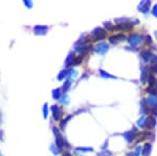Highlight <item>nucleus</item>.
<instances>
[{
	"mask_svg": "<svg viewBox=\"0 0 157 156\" xmlns=\"http://www.w3.org/2000/svg\"><path fill=\"white\" fill-rule=\"evenodd\" d=\"M155 140V131H149V130H139L134 140L132 147H135L137 145L145 144L147 142L153 143Z\"/></svg>",
	"mask_w": 157,
	"mask_h": 156,
	"instance_id": "obj_1",
	"label": "nucleus"
},
{
	"mask_svg": "<svg viewBox=\"0 0 157 156\" xmlns=\"http://www.w3.org/2000/svg\"><path fill=\"white\" fill-rule=\"evenodd\" d=\"M52 132H54L55 135V144L60 148V149H66L69 150L70 149V145L69 143L67 142V139L62 135L61 133L60 128L54 127L52 128Z\"/></svg>",
	"mask_w": 157,
	"mask_h": 156,
	"instance_id": "obj_2",
	"label": "nucleus"
},
{
	"mask_svg": "<svg viewBox=\"0 0 157 156\" xmlns=\"http://www.w3.org/2000/svg\"><path fill=\"white\" fill-rule=\"evenodd\" d=\"M138 132H139L138 128L136 127V126H133L131 130L124 131L123 133H121V134H114V135H121V136L124 138V140L129 145V147H132V145L134 144V140H135V137Z\"/></svg>",
	"mask_w": 157,
	"mask_h": 156,
	"instance_id": "obj_3",
	"label": "nucleus"
},
{
	"mask_svg": "<svg viewBox=\"0 0 157 156\" xmlns=\"http://www.w3.org/2000/svg\"><path fill=\"white\" fill-rule=\"evenodd\" d=\"M127 42L130 47L137 48L138 46H140L145 42V36H143L139 32H133V34H130L127 37Z\"/></svg>",
	"mask_w": 157,
	"mask_h": 156,
	"instance_id": "obj_4",
	"label": "nucleus"
},
{
	"mask_svg": "<svg viewBox=\"0 0 157 156\" xmlns=\"http://www.w3.org/2000/svg\"><path fill=\"white\" fill-rule=\"evenodd\" d=\"M139 58L144 62V64L146 65H149L151 63L157 61V55L152 52L150 49H141L139 51Z\"/></svg>",
	"mask_w": 157,
	"mask_h": 156,
	"instance_id": "obj_5",
	"label": "nucleus"
},
{
	"mask_svg": "<svg viewBox=\"0 0 157 156\" xmlns=\"http://www.w3.org/2000/svg\"><path fill=\"white\" fill-rule=\"evenodd\" d=\"M109 49H110V44L106 41L98 42V43L93 46V50H94V52L98 54V56H105L109 51Z\"/></svg>",
	"mask_w": 157,
	"mask_h": 156,
	"instance_id": "obj_6",
	"label": "nucleus"
},
{
	"mask_svg": "<svg viewBox=\"0 0 157 156\" xmlns=\"http://www.w3.org/2000/svg\"><path fill=\"white\" fill-rule=\"evenodd\" d=\"M91 36H92V39L94 40V41L101 42V41H103L104 39H106V37H107V31H106L104 27L98 26L92 29Z\"/></svg>",
	"mask_w": 157,
	"mask_h": 156,
	"instance_id": "obj_7",
	"label": "nucleus"
},
{
	"mask_svg": "<svg viewBox=\"0 0 157 156\" xmlns=\"http://www.w3.org/2000/svg\"><path fill=\"white\" fill-rule=\"evenodd\" d=\"M134 24L133 22H131L130 20H127L125 22H120V23H116V25H113L111 32L114 31H131L133 29Z\"/></svg>",
	"mask_w": 157,
	"mask_h": 156,
	"instance_id": "obj_8",
	"label": "nucleus"
},
{
	"mask_svg": "<svg viewBox=\"0 0 157 156\" xmlns=\"http://www.w3.org/2000/svg\"><path fill=\"white\" fill-rule=\"evenodd\" d=\"M139 69H140V75H139V81L143 85H146L147 82H148V78L150 75V70H149L148 65L146 64H140L139 66Z\"/></svg>",
	"mask_w": 157,
	"mask_h": 156,
	"instance_id": "obj_9",
	"label": "nucleus"
},
{
	"mask_svg": "<svg viewBox=\"0 0 157 156\" xmlns=\"http://www.w3.org/2000/svg\"><path fill=\"white\" fill-rule=\"evenodd\" d=\"M50 111H52V116L55 122H61L63 119V110L59 105H52L50 107Z\"/></svg>",
	"mask_w": 157,
	"mask_h": 156,
	"instance_id": "obj_10",
	"label": "nucleus"
},
{
	"mask_svg": "<svg viewBox=\"0 0 157 156\" xmlns=\"http://www.w3.org/2000/svg\"><path fill=\"white\" fill-rule=\"evenodd\" d=\"M125 40H127V36L123 32H118V34L112 35V36L109 37L108 41L109 44H112V45H117L120 44L121 42H124Z\"/></svg>",
	"mask_w": 157,
	"mask_h": 156,
	"instance_id": "obj_11",
	"label": "nucleus"
},
{
	"mask_svg": "<svg viewBox=\"0 0 157 156\" xmlns=\"http://www.w3.org/2000/svg\"><path fill=\"white\" fill-rule=\"evenodd\" d=\"M151 2L152 0H140L137 6V11L144 15H148L151 9Z\"/></svg>",
	"mask_w": 157,
	"mask_h": 156,
	"instance_id": "obj_12",
	"label": "nucleus"
},
{
	"mask_svg": "<svg viewBox=\"0 0 157 156\" xmlns=\"http://www.w3.org/2000/svg\"><path fill=\"white\" fill-rule=\"evenodd\" d=\"M157 127V117L153 115H148L146 120V126L144 130H149V131H154Z\"/></svg>",
	"mask_w": 157,
	"mask_h": 156,
	"instance_id": "obj_13",
	"label": "nucleus"
},
{
	"mask_svg": "<svg viewBox=\"0 0 157 156\" xmlns=\"http://www.w3.org/2000/svg\"><path fill=\"white\" fill-rule=\"evenodd\" d=\"M49 31V27L47 25H43V24H38L35 25L34 29H33V32H34L35 35L37 36H44L46 35Z\"/></svg>",
	"mask_w": 157,
	"mask_h": 156,
	"instance_id": "obj_14",
	"label": "nucleus"
},
{
	"mask_svg": "<svg viewBox=\"0 0 157 156\" xmlns=\"http://www.w3.org/2000/svg\"><path fill=\"white\" fill-rule=\"evenodd\" d=\"M149 115L150 114V107L146 103L145 97H141L139 101V115Z\"/></svg>",
	"mask_w": 157,
	"mask_h": 156,
	"instance_id": "obj_15",
	"label": "nucleus"
},
{
	"mask_svg": "<svg viewBox=\"0 0 157 156\" xmlns=\"http://www.w3.org/2000/svg\"><path fill=\"white\" fill-rule=\"evenodd\" d=\"M98 74H100V77L102 78V79H105V80H118L120 79L118 77H116L114 74H111L110 72L106 71V70H104L103 68L98 69Z\"/></svg>",
	"mask_w": 157,
	"mask_h": 156,
	"instance_id": "obj_16",
	"label": "nucleus"
},
{
	"mask_svg": "<svg viewBox=\"0 0 157 156\" xmlns=\"http://www.w3.org/2000/svg\"><path fill=\"white\" fill-rule=\"evenodd\" d=\"M153 150V145L151 142H147L143 145V154L141 156H150Z\"/></svg>",
	"mask_w": 157,
	"mask_h": 156,
	"instance_id": "obj_17",
	"label": "nucleus"
},
{
	"mask_svg": "<svg viewBox=\"0 0 157 156\" xmlns=\"http://www.w3.org/2000/svg\"><path fill=\"white\" fill-rule=\"evenodd\" d=\"M147 116L148 115H139V117L137 119V120H136L135 123V126L138 128L139 130H144L145 129V126H146V120H147Z\"/></svg>",
	"mask_w": 157,
	"mask_h": 156,
	"instance_id": "obj_18",
	"label": "nucleus"
},
{
	"mask_svg": "<svg viewBox=\"0 0 157 156\" xmlns=\"http://www.w3.org/2000/svg\"><path fill=\"white\" fill-rule=\"evenodd\" d=\"M145 92L147 95L150 94V95H156L157 97V80L153 86H148V85H147L145 88Z\"/></svg>",
	"mask_w": 157,
	"mask_h": 156,
	"instance_id": "obj_19",
	"label": "nucleus"
},
{
	"mask_svg": "<svg viewBox=\"0 0 157 156\" xmlns=\"http://www.w3.org/2000/svg\"><path fill=\"white\" fill-rule=\"evenodd\" d=\"M73 115H75V114H68V115H66V116L64 117V119L61 120V123H60V130H61V131H62V130H64L65 128H66L67 124L70 122V120H71V119L73 117Z\"/></svg>",
	"mask_w": 157,
	"mask_h": 156,
	"instance_id": "obj_20",
	"label": "nucleus"
},
{
	"mask_svg": "<svg viewBox=\"0 0 157 156\" xmlns=\"http://www.w3.org/2000/svg\"><path fill=\"white\" fill-rule=\"evenodd\" d=\"M145 100H146V103L148 104V106L150 108L157 104V97H156V95L148 94V95H146V97H145Z\"/></svg>",
	"mask_w": 157,
	"mask_h": 156,
	"instance_id": "obj_21",
	"label": "nucleus"
},
{
	"mask_svg": "<svg viewBox=\"0 0 157 156\" xmlns=\"http://www.w3.org/2000/svg\"><path fill=\"white\" fill-rule=\"evenodd\" d=\"M75 57V51H70L69 54H68L66 60H65V68H69V67L71 66Z\"/></svg>",
	"mask_w": 157,
	"mask_h": 156,
	"instance_id": "obj_22",
	"label": "nucleus"
},
{
	"mask_svg": "<svg viewBox=\"0 0 157 156\" xmlns=\"http://www.w3.org/2000/svg\"><path fill=\"white\" fill-rule=\"evenodd\" d=\"M75 153H92L94 152V149L92 147H77L75 149Z\"/></svg>",
	"mask_w": 157,
	"mask_h": 156,
	"instance_id": "obj_23",
	"label": "nucleus"
},
{
	"mask_svg": "<svg viewBox=\"0 0 157 156\" xmlns=\"http://www.w3.org/2000/svg\"><path fill=\"white\" fill-rule=\"evenodd\" d=\"M59 102L61 105H63V106H68V105L70 104V97H68L67 93H63L62 97H60Z\"/></svg>",
	"mask_w": 157,
	"mask_h": 156,
	"instance_id": "obj_24",
	"label": "nucleus"
},
{
	"mask_svg": "<svg viewBox=\"0 0 157 156\" xmlns=\"http://www.w3.org/2000/svg\"><path fill=\"white\" fill-rule=\"evenodd\" d=\"M63 94V91H62V88H56L52 91V97L54 100H60V97H62Z\"/></svg>",
	"mask_w": 157,
	"mask_h": 156,
	"instance_id": "obj_25",
	"label": "nucleus"
},
{
	"mask_svg": "<svg viewBox=\"0 0 157 156\" xmlns=\"http://www.w3.org/2000/svg\"><path fill=\"white\" fill-rule=\"evenodd\" d=\"M72 82H73V81H71L70 79H66V80H65L64 84H63V86H62V91H63V93H67V91L70 89V87H71Z\"/></svg>",
	"mask_w": 157,
	"mask_h": 156,
	"instance_id": "obj_26",
	"label": "nucleus"
},
{
	"mask_svg": "<svg viewBox=\"0 0 157 156\" xmlns=\"http://www.w3.org/2000/svg\"><path fill=\"white\" fill-rule=\"evenodd\" d=\"M68 75V68H64L62 69L59 72V74L57 75V80L58 81H63V80H66Z\"/></svg>",
	"mask_w": 157,
	"mask_h": 156,
	"instance_id": "obj_27",
	"label": "nucleus"
},
{
	"mask_svg": "<svg viewBox=\"0 0 157 156\" xmlns=\"http://www.w3.org/2000/svg\"><path fill=\"white\" fill-rule=\"evenodd\" d=\"M78 75V72L75 69L73 68H68V75H67V79H70L71 81L75 80Z\"/></svg>",
	"mask_w": 157,
	"mask_h": 156,
	"instance_id": "obj_28",
	"label": "nucleus"
},
{
	"mask_svg": "<svg viewBox=\"0 0 157 156\" xmlns=\"http://www.w3.org/2000/svg\"><path fill=\"white\" fill-rule=\"evenodd\" d=\"M84 56H85V55H80V56H75V59H73V61H72L71 66H78V65L82 64L83 60H84Z\"/></svg>",
	"mask_w": 157,
	"mask_h": 156,
	"instance_id": "obj_29",
	"label": "nucleus"
},
{
	"mask_svg": "<svg viewBox=\"0 0 157 156\" xmlns=\"http://www.w3.org/2000/svg\"><path fill=\"white\" fill-rule=\"evenodd\" d=\"M132 152L134 156H141V154H143V145H137L133 147Z\"/></svg>",
	"mask_w": 157,
	"mask_h": 156,
	"instance_id": "obj_30",
	"label": "nucleus"
},
{
	"mask_svg": "<svg viewBox=\"0 0 157 156\" xmlns=\"http://www.w3.org/2000/svg\"><path fill=\"white\" fill-rule=\"evenodd\" d=\"M49 149L52 152V154L56 155V156H58L59 154H61V153H62V149H60V148L58 147V146L56 145V144H52V146H50Z\"/></svg>",
	"mask_w": 157,
	"mask_h": 156,
	"instance_id": "obj_31",
	"label": "nucleus"
},
{
	"mask_svg": "<svg viewBox=\"0 0 157 156\" xmlns=\"http://www.w3.org/2000/svg\"><path fill=\"white\" fill-rule=\"evenodd\" d=\"M148 67H149V70H150L151 74H153L154 75L157 74V61L151 63V64H149Z\"/></svg>",
	"mask_w": 157,
	"mask_h": 156,
	"instance_id": "obj_32",
	"label": "nucleus"
},
{
	"mask_svg": "<svg viewBox=\"0 0 157 156\" xmlns=\"http://www.w3.org/2000/svg\"><path fill=\"white\" fill-rule=\"evenodd\" d=\"M49 110H50V108L48 107V104L47 103H45L44 104V106H43L42 108V112H43V117H44L45 120L48 117V114H49Z\"/></svg>",
	"mask_w": 157,
	"mask_h": 156,
	"instance_id": "obj_33",
	"label": "nucleus"
},
{
	"mask_svg": "<svg viewBox=\"0 0 157 156\" xmlns=\"http://www.w3.org/2000/svg\"><path fill=\"white\" fill-rule=\"evenodd\" d=\"M97 156H113V152L109 149L107 150H101L100 152L97 153Z\"/></svg>",
	"mask_w": 157,
	"mask_h": 156,
	"instance_id": "obj_34",
	"label": "nucleus"
},
{
	"mask_svg": "<svg viewBox=\"0 0 157 156\" xmlns=\"http://www.w3.org/2000/svg\"><path fill=\"white\" fill-rule=\"evenodd\" d=\"M23 1V4L25 6L26 9H33V6H34V2H33V0H22Z\"/></svg>",
	"mask_w": 157,
	"mask_h": 156,
	"instance_id": "obj_35",
	"label": "nucleus"
},
{
	"mask_svg": "<svg viewBox=\"0 0 157 156\" xmlns=\"http://www.w3.org/2000/svg\"><path fill=\"white\" fill-rule=\"evenodd\" d=\"M149 115H153V116L157 117V104L150 108V114Z\"/></svg>",
	"mask_w": 157,
	"mask_h": 156,
	"instance_id": "obj_36",
	"label": "nucleus"
},
{
	"mask_svg": "<svg viewBox=\"0 0 157 156\" xmlns=\"http://www.w3.org/2000/svg\"><path fill=\"white\" fill-rule=\"evenodd\" d=\"M104 27H105L106 31H111L112 27H113V25L110 21H106V22H104Z\"/></svg>",
	"mask_w": 157,
	"mask_h": 156,
	"instance_id": "obj_37",
	"label": "nucleus"
},
{
	"mask_svg": "<svg viewBox=\"0 0 157 156\" xmlns=\"http://www.w3.org/2000/svg\"><path fill=\"white\" fill-rule=\"evenodd\" d=\"M151 14L153 17H155V18H157V3L154 4L153 6H152L151 9Z\"/></svg>",
	"mask_w": 157,
	"mask_h": 156,
	"instance_id": "obj_38",
	"label": "nucleus"
},
{
	"mask_svg": "<svg viewBox=\"0 0 157 156\" xmlns=\"http://www.w3.org/2000/svg\"><path fill=\"white\" fill-rule=\"evenodd\" d=\"M145 41L147 42V44L148 45H153V39H152V37L150 36V35H146Z\"/></svg>",
	"mask_w": 157,
	"mask_h": 156,
	"instance_id": "obj_39",
	"label": "nucleus"
},
{
	"mask_svg": "<svg viewBox=\"0 0 157 156\" xmlns=\"http://www.w3.org/2000/svg\"><path fill=\"white\" fill-rule=\"evenodd\" d=\"M109 147V139H106L105 142L103 143V145L101 146V150H107Z\"/></svg>",
	"mask_w": 157,
	"mask_h": 156,
	"instance_id": "obj_40",
	"label": "nucleus"
},
{
	"mask_svg": "<svg viewBox=\"0 0 157 156\" xmlns=\"http://www.w3.org/2000/svg\"><path fill=\"white\" fill-rule=\"evenodd\" d=\"M62 156H72V154L70 152H68V151H65V152L62 153Z\"/></svg>",
	"mask_w": 157,
	"mask_h": 156,
	"instance_id": "obj_41",
	"label": "nucleus"
},
{
	"mask_svg": "<svg viewBox=\"0 0 157 156\" xmlns=\"http://www.w3.org/2000/svg\"><path fill=\"white\" fill-rule=\"evenodd\" d=\"M125 155H126V156H134V155H133V152H132V150H131V151H129V152H127V153H126Z\"/></svg>",
	"mask_w": 157,
	"mask_h": 156,
	"instance_id": "obj_42",
	"label": "nucleus"
},
{
	"mask_svg": "<svg viewBox=\"0 0 157 156\" xmlns=\"http://www.w3.org/2000/svg\"><path fill=\"white\" fill-rule=\"evenodd\" d=\"M154 36H155V39L157 40V31L154 32Z\"/></svg>",
	"mask_w": 157,
	"mask_h": 156,
	"instance_id": "obj_43",
	"label": "nucleus"
},
{
	"mask_svg": "<svg viewBox=\"0 0 157 156\" xmlns=\"http://www.w3.org/2000/svg\"><path fill=\"white\" fill-rule=\"evenodd\" d=\"M78 156H85V155H83V154H80V155H78Z\"/></svg>",
	"mask_w": 157,
	"mask_h": 156,
	"instance_id": "obj_44",
	"label": "nucleus"
},
{
	"mask_svg": "<svg viewBox=\"0 0 157 156\" xmlns=\"http://www.w3.org/2000/svg\"><path fill=\"white\" fill-rule=\"evenodd\" d=\"M0 156H2V155H1V153H0Z\"/></svg>",
	"mask_w": 157,
	"mask_h": 156,
	"instance_id": "obj_45",
	"label": "nucleus"
},
{
	"mask_svg": "<svg viewBox=\"0 0 157 156\" xmlns=\"http://www.w3.org/2000/svg\"><path fill=\"white\" fill-rule=\"evenodd\" d=\"M123 156H126V155H123Z\"/></svg>",
	"mask_w": 157,
	"mask_h": 156,
	"instance_id": "obj_46",
	"label": "nucleus"
}]
</instances>
